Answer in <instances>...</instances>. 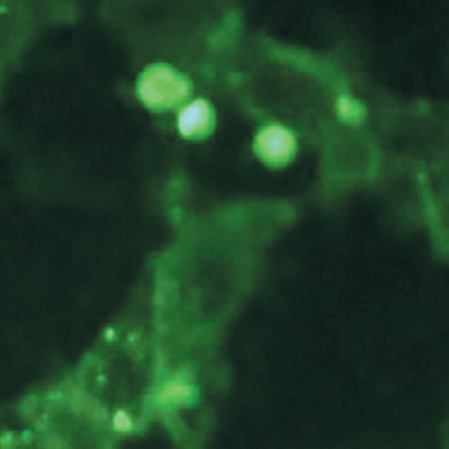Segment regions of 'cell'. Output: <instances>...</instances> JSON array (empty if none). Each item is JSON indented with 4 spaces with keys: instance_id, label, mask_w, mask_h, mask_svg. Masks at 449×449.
Returning a JSON list of instances; mask_svg holds the SVG:
<instances>
[{
    "instance_id": "cell-2",
    "label": "cell",
    "mask_w": 449,
    "mask_h": 449,
    "mask_svg": "<svg viewBox=\"0 0 449 449\" xmlns=\"http://www.w3.org/2000/svg\"><path fill=\"white\" fill-rule=\"evenodd\" d=\"M252 149L258 158L268 168L279 169L288 165L298 150L294 132L280 122H267L256 132Z\"/></svg>"
},
{
    "instance_id": "cell-7",
    "label": "cell",
    "mask_w": 449,
    "mask_h": 449,
    "mask_svg": "<svg viewBox=\"0 0 449 449\" xmlns=\"http://www.w3.org/2000/svg\"><path fill=\"white\" fill-rule=\"evenodd\" d=\"M113 336H114V332H113V330H112V328H109V330H106V338H108V340H112Z\"/></svg>"
},
{
    "instance_id": "cell-6",
    "label": "cell",
    "mask_w": 449,
    "mask_h": 449,
    "mask_svg": "<svg viewBox=\"0 0 449 449\" xmlns=\"http://www.w3.org/2000/svg\"><path fill=\"white\" fill-rule=\"evenodd\" d=\"M113 426L116 430L121 433L130 432L132 429H133L132 417L125 410H118L113 417Z\"/></svg>"
},
{
    "instance_id": "cell-3",
    "label": "cell",
    "mask_w": 449,
    "mask_h": 449,
    "mask_svg": "<svg viewBox=\"0 0 449 449\" xmlns=\"http://www.w3.org/2000/svg\"><path fill=\"white\" fill-rule=\"evenodd\" d=\"M216 112L210 101L198 98L181 108L177 116V129L181 137L192 141H202L214 133Z\"/></svg>"
},
{
    "instance_id": "cell-1",
    "label": "cell",
    "mask_w": 449,
    "mask_h": 449,
    "mask_svg": "<svg viewBox=\"0 0 449 449\" xmlns=\"http://www.w3.org/2000/svg\"><path fill=\"white\" fill-rule=\"evenodd\" d=\"M140 100L153 112H168L184 105L192 92L186 76L169 64H152L140 76Z\"/></svg>"
},
{
    "instance_id": "cell-4",
    "label": "cell",
    "mask_w": 449,
    "mask_h": 449,
    "mask_svg": "<svg viewBox=\"0 0 449 449\" xmlns=\"http://www.w3.org/2000/svg\"><path fill=\"white\" fill-rule=\"evenodd\" d=\"M336 112L340 121L350 125H357L364 121L366 114L365 106L348 92H342L338 96L336 101Z\"/></svg>"
},
{
    "instance_id": "cell-5",
    "label": "cell",
    "mask_w": 449,
    "mask_h": 449,
    "mask_svg": "<svg viewBox=\"0 0 449 449\" xmlns=\"http://www.w3.org/2000/svg\"><path fill=\"white\" fill-rule=\"evenodd\" d=\"M194 390L192 385L180 380H174L165 384L157 396V401L162 405H177L190 401L194 398Z\"/></svg>"
}]
</instances>
